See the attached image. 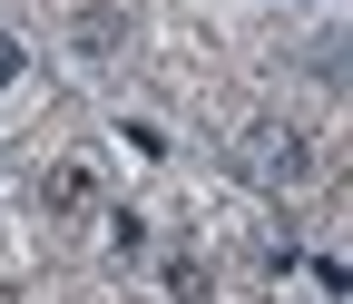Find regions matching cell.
<instances>
[{
	"label": "cell",
	"mask_w": 353,
	"mask_h": 304,
	"mask_svg": "<svg viewBox=\"0 0 353 304\" xmlns=\"http://www.w3.org/2000/svg\"><path fill=\"white\" fill-rule=\"evenodd\" d=\"M236 177L265 187V196H294L304 177H314V138H304L294 118H255L245 138H236Z\"/></svg>",
	"instance_id": "cell-1"
},
{
	"label": "cell",
	"mask_w": 353,
	"mask_h": 304,
	"mask_svg": "<svg viewBox=\"0 0 353 304\" xmlns=\"http://www.w3.org/2000/svg\"><path fill=\"white\" fill-rule=\"evenodd\" d=\"M39 206H50V216H88V206H99V167H79V157H59L50 177H39Z\"/></svg>",
	"instance_id": "cell-2"
},
{
	"label": "cell",
	"mask_w": 353,
	"mask_h": 304,
	"mask_svg": "<svg viewBox=\"0 0 353 304\" xmlns=\"http://www.w3.org/2000/svg\"><path fill=\"white\" fill-rule=\"evenodd\" d=\"M108 255H118V265L148 255V216H138V206H108Z\"/></svg>",
	"instance_id": "cell-5"
},
{
	"label": "cell",
	"mask_w": 353,
	"mask_h": 304,
	"mask_svg": "<svg viewBox=\"0 0 353 304\" xmlns=\"http://www.w3.org/2000/svg\"><path fill=\"white\" fill-rule=\"evenodd\" d=\"M20 69H30V50H20L10 30H0V89H20Z\"/></svg>",
	"instance_id": "cell-6"
},
{
	"label": "cell",
	"mask_w": 353,
	"mask_h": 304,
	"mask_svg": "<svg viewBox=\"0 0 353 304\" xmlns=\"http://www.w3.org/2000/svg\"><path fill=\"white\" fill-rule=\"evenodd\" d=\"M69 50H79V59H118V50H128V10H108V0L79 10V20H69Z\"/></svg>",
	"instance_id": "cell-3"
},
{
	"label": "cell",
	"mask_w": 353,
	"mask_h": 304,
	"mask_svg": "<svg viewBox=\"0 0 353 304\" xmlns=\"http://www.w3.org/2000/svg\"><path fill=\"white\" fill-rule=\"evenodd\" d=\"M167 294L176 304H206L216 294V265H206V255H167Z\"/></svg>",
	"instance_id": "cell-4"
}]
</instances>
